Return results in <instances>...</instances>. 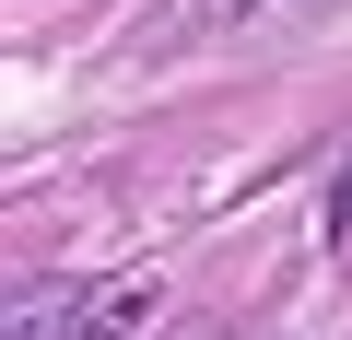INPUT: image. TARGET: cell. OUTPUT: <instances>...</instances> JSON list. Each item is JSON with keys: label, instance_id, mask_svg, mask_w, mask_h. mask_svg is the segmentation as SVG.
<instances>
[{"label": "cell", "instance_id": "1", "mask_svg": "<svg viewBox=\"0 0 352 340\" xmlns=\"http://www.w3.org/2000/svg\"><path fill=\"white\" fill-rule=\"evenodd\" d=\"M282 12H305V0H164L141 24V59H188L200 36H247V24H282Z\"/></svg>", "mask_w": 352, "mask_h": 340}, {"label": "cell", "instance_id": "2", "mask_svg": "<svg viewBox=\"0 0 352 340\" xmlns=\"http://www.w3.org/2000/svg\"><path fill=\"white\" fill-rule=\"evenodd\" d=\"M352 235V152H340V177H329V247Z\"/></svg>", "mask_w": 352, "mask_h": 340}]
</instances>
